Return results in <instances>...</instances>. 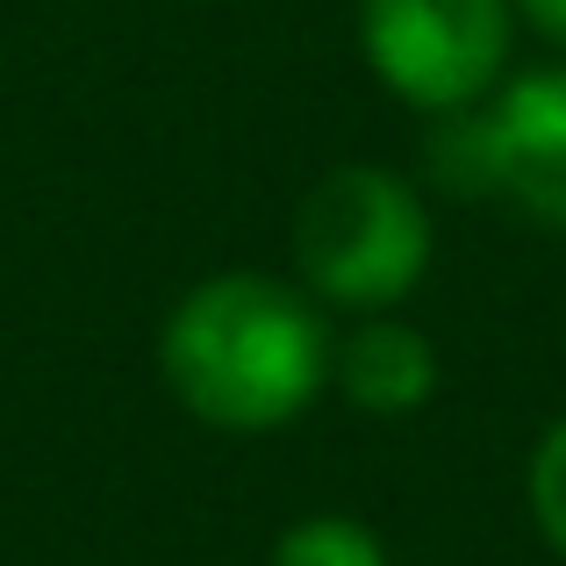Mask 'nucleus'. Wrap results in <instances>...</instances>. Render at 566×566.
<instances>
[{
  "instance_id": "nucleus-1",
  "label": "nucleus",
  "mask_w": 566,
  "mask_h": 566,
  "mask_svg": "<svg viewBox=\"0 0 566 566\" xmlns=\"http://www.w3.org/2000/svg\"><path fill=\"white\" fill-rule=\"evenodd\" d=\"M158 374L208 430H280L331 380V331L316 302L273 273H208L158 331Z\"/></svg>"
},
{
  "instance_id": "nucleus-2",
  "label": "nucleus",
  "mask_w": 566,
  "mask_h": 566,
  "mask_svg": "<svg viewBox=\"0 0 566 566\" xmlns=\"http://www.w3.org/2000/svg\"><path fill=\"white\" fill-rule=\"evenodd\" d=\"M430 251H438V230H430L423 193L366 158L331 166L294 208V265L308 294L331 308L387 316L423 287Z\"/></svg>"
},
{
  "instance_id": "nucleus-3",
  "label": "nucleus",
  "mask_w": 566,
  "mask_h": 566,
  "mask_svg": "<svg viewBox=\"0 0 566 566\" xmlns=\"http://www.w3.org/2000/svg\"><path fill=\"white\" fill-rule=\"evenodd\" d=\"M510 0H359L366 72L416 115L481 108L510 65Z\"/></svg>"
},
{
  "instance_id": "nucleus-4",
  "label": "nucleus",
  "mask_w": 566,
  "mask_h": 566,
  "mask_svg": "<svg viewBox=\"0 0 566 566\" xmlns=\"http://www.w3.org/2000/svg\"><path fill=\"white\" fill-rule=\"evenodd\" d=\"M495 193L566 237V65H538L481 101Z\"/></svg>"
},
{
  "instance_id": "nucleus-5",
  "label": "nucleus",
  "mask_w": 566,
  "mask_h": 566,
  "mask_svg": "<svg viewBox=\"0 0 566 566\" xmlns=\"http://www.w3.org/2000/svg\"><path fill=\"white\" fill-rule=\"evenodd\" d=\"M331 380L359 416H416L438 395V345L401 316H366L331 352Z\"/></svg>"
},
{
  "instance_id": "nucleus-6",
  "label": "nucleus",
  "mask_w": 566,
  "mask_h": 566,
  "mask_svg": "<svg viewBox=\"0 0 566 566\" xmlns=\"http://www.w3.org/2000/svg\"><path fill=\"white\" fill-rule=\"evenodd\" d=\"M273 566H387V545L359 516H302L273 538Z\"/></svg>"
},
{
  "instance_id": "nucleus-7",
  "label": "nucleus",
  "mask_w": 566,
  "mask_h": 566,
  "mask_svg": "<svg viewBox=\"0 0 566 566\" xmlns=\"http://www.w3.org/2000/svg\"><path fill=\"white\" fill-rule=\"evenodd\" d=\"M524 488H531V524H538V538L566 559V416H559V423H545Z\"/></svg>"
},
{
  "instance_id": "nucleus-8",
  "label": "nucleus",
  "mask_w": 566,
  "mask_h": 566,
  "mask_svg": "<svg viewBox=\"0 0 566 566\" xmlns=\"http://www.w3.org/2000/svg\"><path fill=\"white\" fill-rule=\"evenodd\" d=\"M516 14H524L531 29H538V36H553L559 51H566V0H510Z\"/></svg>"
}]
</instances>
